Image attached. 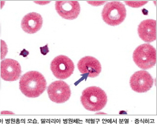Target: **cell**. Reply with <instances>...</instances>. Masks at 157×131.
<instances>
[{
  "label": "cell",
  "instance_id": "6da1fadb",
  "mask_svg": "<svg viewBox=\"0 0 157 131\" xmlns=\"http://www.w3.org/2000/svg\"><path fill=\"white\" fill-rule=\"evenodd\" d=\"M46 87L45 78L38 71L28 72L20 80V90L24 95L29 98L39 97L45 91Z\"/></svg>",
  "mask_w": 157,
  "mask_h": 131
},
{
  "label": "cell",
  "instance_id": "7a4b0ae2",
  "mask_svg": "<svg viewBox=\"0 0 157 131\" xmlns=\"http://www.w3.org/2000/svg\"><path fill=\"white\" fill-rule=\"evenodd\" d=\"M107 95L104 91L94 86L86 88L81 97L83 107L91 112H98L103 109L107 104Z\"/></svg>",
  "mask_w": 157,
  "mask_h": 131
},
{
  "label": "cell",
  "instance_id": "3957f363",
  "mask_svg": "<svg viewBox=\"0 0 157 131\" xmlns=\"http://www.w3.org/2000/svg\"><path fill=\"white\" fill-rule=\"evenodd\" d=\"M102 17L105 23L109 26L119 25L126 17L125 5L118 1H112L105 4L102 12Z\"/></svg>",
  "mask_w": 157,
  "mask_h": 131
},
{
  "label": "cell",
  "instance_id": "277c9868",
  "mask_svg": "<svg viewBox=\"0 0 157 131\" xmlns=\"http://www.w3.org/2000/svg\"><path fill=\"white\" fill-rule=\"evenodd\" d=\"M133 60L139 68L147 70L155 66L156 63V49L150 44H141L135 49Z\"/></svg>",
  "mask_w": 157,
  "mask_h": 131
},
{
  "label": "cell",
  "instance_id": "5b68a950",
  "mask_svg": "<svg viewBox=\"0 0 157 131\" xmlns=\"http://www.w3.org/2000/svg\"><path fill=\"white\" fill-rule=\"evenodd\" d=\"M53 75L59 80H64L73 73L75 65L71 59L64 55H59L54 58L50 65Z\"/></svg>",
  "mask_w": 157,
  "mask_h": 131
},
{
  "label": "cell",
  "instance_id": "8992f818",
  "mask_svg": "<svg viewBox=\"0 0 157 131\" xmlns=\"http://www.w3.org/2000/svg\"><path fill=\"white\" fill-rule=\"evenodd\" d=\"M50 99L58 104L67 101L71 95L70 87L63 81H56L51 83L47 88Z\"/></svg>",
  "mask_w": 157,
  "mask_h": 131
},
{
  "label": "cell",
  "instance_id": "52a82bcc",
  "mask_svg": "<svg viewBox=\"0 0 157 131\" xmlns=\"http://www.w3.org/2000/svg\"><path fill=\"white\" fill-rule=\"evenodd\" d=\"M154 80L149 73L145 70L137 71L131 76L130 85L132 91L137 93H145L153 86Z\"/></svg>",
  "mask_w": 157,
  "mask_h": 131
},
{
  "label": "cell",
  "instance_id": "ba28073f",
  "mask_svg": "<svg viewBox=\"0 0 157 131\" xmlns=\"http://www.w3.org/2000/svg\"><path fill=\"white\" fill-rule=\"evenodd\" d=\"M21 67L17 60L6 59L1 63V77L2 80L13 82L18 80L21 76Z\"/></svg>",
  "mask_w": 157,
  "mask_h": 131
},
{
  "label": "cell",
  "instance_id": "9c48e42d",
  "mask_svg": "<svg viewBox=\"0 0 157 131\" xmlns=\"http://www.w3.org/2000/svg\"><path fill=\"white\" fill-rule=\"evenodd\" d=\"M77 67L81 73L87 75L90 78L96 77L102 71L99 61L91 56L82 58L78 63Z\"/></svg>",
  "mask_w": 157,
  "mask_h": 131
},
{
  "label": "cell",
  "instance_id": "30bf717a",
  "mask_svg": "<svg viewBox=\"0 0 157 131\" xmlns=\"http://www.w3.org/2000/svg\"><path fill=\"white\" fill-rule=\"evenodd\" d=\"M55 7L62 18L70 20L77 18L81 10L80 4L78 1H56Z\"/></svg>",
  "mask_w": 157,
  "mask_h": 131
},
{
  "label": "cell",
  "instance_id": "8fae6325",
  "mask_svg": "<svg viewBox=\"0 0 157 131\" xmlns=\"http://www.w3.org/2000/svg\"><path fill=\"white\" fill-rule=\"evenodd\" d=\"M43 19L40 14L31 12L26 15L21 22V27L25 32L33 34L39 31L42 26Z\"/></svg>",
  "mask_w": 157,
  "mask_h": 131
},
{
  "label": "cell",
  "instance_id": "7c38bea8",
  "mask_svg": "<svg viewBox=\"0 0 157 131\" xmlns=\"http://www.w3.org/2000/svg\"><path fill=\"white\" fill-rule=\"evenodd\" d=\"M140 38L148 43L152 42L156 39V21L147 19L140 23L137 29Z\"/></svg>",
  "mask_w": 157,
  "mask_h": 131
},
{
  "label": "cell",
  "instance_id": "4fadbf2b",
  "mask_svg": "<svg viewBox=\"0 0 157 131\" xmlns=\"http://www.w3.org/2000/svg\"><path fill=\"white\" fill-rule=\"evenodd\" d=\"M124 2L126 3L128 6H131L132 7H140L144 6V5L147 4V1H125Z\"/></svg>",
  "mask_w": 157,
  "mask_h": 131
},
{
  "label": "cell",
  "instance_id": "5bb4252c",
  "mask_svg": "<svg viewBox=\"0 0 157 131\" xmlns=\"http://www.w3.org/2000/svg\"><path fill=\"white\" fill-rule=\"evenodd\" d=\"M0 53V60L4 59L7 53V45L3 40H1V52Z\"/></svg>",
  "mask_w": 157,
  "mask_h": 131
},
{
  "label": "cell",
  "instance_id": "9a60e30c",
  "mask_svg": "<svg viewBox=\"0 0 157 131\" xmlns=\"http://www.w3.org/2000/svg\"><path fill=\"white\" fill-rule=\"evenodd\" d=\"M89 4L93 6H100V5H103L105 2H87Z\"/></svg>",
  "mask_w": 157,
  "mask_h": 131
}]
</instances>
